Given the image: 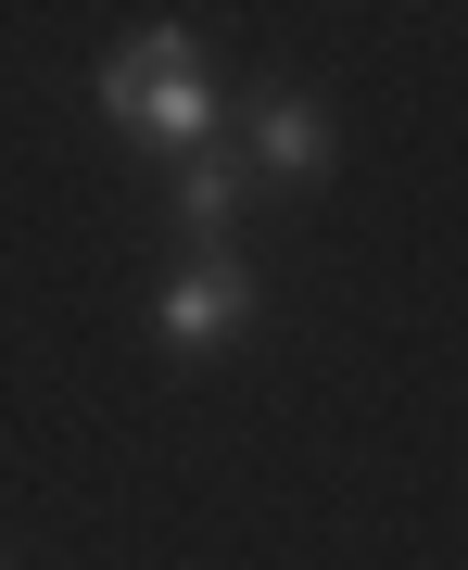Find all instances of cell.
<instances>
[{
    "instance_id": "2",
    "label": "cell",
    "mask_w": 468,
    "mask_h": 570,
    "mask_svg": "<svg viewBox=\"0 0 468 570\" xmlns=\"http://www.w3.org/2000/svg\"><path fill=\"white\" fill-rule=\"evenodd\" d=\"M241 330H253V266H241V254H190L178 279H165V305H152V343L178 355V367L228 355Z\"/></svg>"
},
{
    "instance_id": "4",
    "label": "cell",
    "mask_w": 468,
    "mask_h": 570,
    "mask_svg": "<svg viewBox=\"0 0 468 570\" xmlns=\"http://www.w3.org/2000/svg\"><path fill=\"white\" fill-rule=\"evenodd\" d=\"M241 190H253L241 140H216V153H190V165H178V228H190V254H228V228H241Z\"/></svg>"
},
{
    "instance_id": "1",
    "label": "cell",
    "mask_w": 468,
    "mask_h": 570,
    "mask_svg": "<svg viewBox=\"0 0 468 570\" xmlns=\"http://www.w3.org/2000/svg\"><path fill=\"white\" fill-rule=\"evenodd\" d=\"M102 115H114L140 153H165V165H190V153L228 140V102H216L203 51H190V26H140V39L102 63Z\"/></svg>"
},
{
    "instance_id": "3",
    "label": "cell",
    "mask_w": 468,
    "mask_h": 570,
    "mask_svg": "<svg viewBox=\"0 0 468 570\" xmlns=\"http://www.w3.org/2000/svg\"><path fill=\"white\" fill-rule=\"evenodd\" d=\"M329 153H342V140H329V102H317V89H253V102H241V165H253V178L317 190Z\"/></svg>"
}]
</instances>
